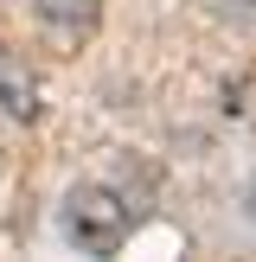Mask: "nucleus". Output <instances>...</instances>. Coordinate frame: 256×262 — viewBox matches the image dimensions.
<instances>
[{
	"instance_id": "f257e3e1",
	"label": "nucleus",
	"mask_w": 256,
	"mask_h": 262,
	"mask_svg": "<svg viewBox=\"0 0 256 262\" xmlns=\"http://www.w3.org/2000/svg\"><path fill=\"white\" fill-rule=\"evenodd\" d=\"M128 199L115 186H77L71 199H64V237L77 243V250H90V256H109L115 243L128 237Z\"/></svg>"
},
{
	"instance_id": "f03ea898",
	"label": "nucleus",
	"mask_w": 256,
	"mask_h": 262,
	"mask_svg": "<svg viewBox=\"0 0 256 262\" xmlns=\"http://www.w3.org/2000/svg\"><path fill=\"white\" fill-rule=\"evenodd\" d=\"M0 109L19 115V122L38 115V77H32V64H26L19 51H7V45H0Z\"/></svg>"
},
{
	"instance_id": "7ed1b4c3",
	"label": "nucleus",
	"mask_w": 256,
	"mask_h": 262,
	"mask_svg": "<svg viewBox=\"0 0 256 262\" xmlns=\"http://www.w3.org/2000/svg\"><path fill=\"white\" fill-rule=\"evenodd\" d=\"M96 7H102V0H38V19H45V26H64V32H77V26L96 19Z\"/></svg>"
},
{
	"instance_id": "20e7f679",
	"label": "nucleus",
	"mask_w": 256,
	"mask_h": 262,
	"mask_svg": "<svg viewBox=\"0 0 256 262\" xmlns=\"http://www.w3.org/2000/svg\"><path fill=\"white\" fill-rule=\"evenodd\" d=\"M218 13L237 19V26H256V0H218Z\"/></svg>"
},
{
	"instance_id": "39448f33",
	"label": "nucleus",
	"mask_w": 256,
	"mask_h": 262,
	"mask_svg": "<svg viewBox=\"0 0 256 262\" xmlns=\"http://www.w3.org/2000/svg\"><path fill=\"white\" fill-rule=\"evenodd\" d=\"M243 211H250V224H256V179H250V192H243Z\"/></svg>"
}]
</instances>
